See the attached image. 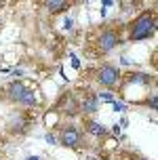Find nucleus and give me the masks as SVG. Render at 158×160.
<instances>
[{"label":"nucleus","mask_w":158,"mask_h":160,"mask_svg":"<svg viewBox=\"0 0 158 160\" xmlns=\"http://www.w3.org/2000/svg\"><path fill=\"white\" fill-rule=\"evenodd\" d=\"M28 160H38V158H28Z\"/></svg>","instance_id":"obj_16"},{"label":"nucleus","mask_w":158,"mask_h":160,"mask_svg":"<svg viewBox=\"0 0 158 160\" xmlns=\"http://www.w3.org/2000/svg\"><path fill=\"white\" fill-rule=\"evenodd\" d=\"M47 141H48V143H57V139L53 135H47Z\"/></svg>","instance_id":"obj_14"},{"label":"nucleus","mask_w":158,"mask_h":160,"mask_svg":"<svg viewBox=\"0 0 158 160\" xmlns=\"http://www.w3.org/2000/svg\"><path fill=\"white\" fill-rule=\"evenodd\" d=\"M63 28H65V30H70V28H72V19H65V23H63Z\"/></svg>","instance_id":"obj_13"},{"label":"nucleus","mask_w":158,"mask_h":160,"mask_svg":"<svg viewBox=\"0 0 158 160\" xmlns=\"http://www.w3.org/2000/svg\"><path fill=\"white\" fill-rule=\"evenodd\" d=\"M156 11H143L141 15H137L133 19L131 32H129V40L131 42H139V40H150L156 34Z\"/></svg>","instance_id":"obj_2"},{"label":"nucleus","mask_w":158,"mask_h":160,"mask_svg":"<svg viewBox=\"0 0 158 160\" xmlns=\"http://www.w3.org/2000/svg\"><path fill=\"white\" fill-rule=\"evenodd\" d=\"M101 2H103V7H110L112 4V0H101Z\"/></svg>","instance_id":"obj_15"},{"label":"nucleus","mask_w":158,"mask_h":160,"mask_svg":"<svg viewBox=\"0 0 158 160\" xmlns=\"http://www.w3.org/2000/svg\"><path fill=\"white\" fill-rule=\"evenodd\" d=\"M78 110L82 114H87V116H93V114L99 110V99H97V95H93V93L84 95L78 101Z\"/></svg>","instance_id":"obj_6"},{"label":"nucleus","mask_w":158,"mask_h":160,"mask_svg":"<svg viewBox=\"0 0 158 160\" xmlns=\"http://www.w3.org/2000/svg\"><path fill=\"white\" fill-rule=\"evenodd\" d=\"M84 131H87L89 135H93V137H105L108 135V128L103 127L101 122H97V120H87V124H84Z\"/></svg>","instance_id":"obj_8"},{"label":"nucleus","mask_w":158,"mask_h":160,"mask_svg":"<svg viewBox=\"0 0 158 160\" xmlns=\"http://www.w3.org/2000/svg\"><path fill=\"white\" fill-rule=\"evenodd\" d=\"M120 42V30L114 25H103L101 30H97L93 38H91V48H89V57H101L110 53L118 47Z\"/></svg>","instance_id":"obj_1"},{"label":"nucleus","mask_w":158,"mask_h":160,"mask_svg":"<svg viewBox=\"0 0 158 160\" xmlns=\"http://www.w3.org/2000/svg\"><path fill=\"white\" fill-rule=\"evenodd\" d=\"M59 143L65 145V148H80L82 143V131L78 127H74V124H65L61 128V133H59Z\"/></svg>","instance_id":"obj_4"},{"label":"nucleus","mask_w":158,"mask_h":160,"mask_svg":"<svg viewBox=\"0 0 158 160\" xmlns=\"http://www.w3.org/2000/svg\"><path fill=\"white\" fill-rule=\"evenodd\" d=\"M72 65H74L76 70H78V68H80V59H78V57H72Z\"/></svg>","instance_id":"obj_12"},{"label":"nucleus","mask_w":158,"mask_h":160,"mask_svg":"<svg viewBox=\"0 0 158 160\" xmlns=\"http://www.w3.org/2000/svg\"><path fill=\"white\" fill-rule=\"evenodd\" d=\"M40 2H42V7L47 8L51 15H59V13L68 11L74 4V0H40Z\"/></svg>","instance_id":"obj_7"},{"label":"nucleus","mask_w":158,"mask_h":160,"mask_svg":"<svg viewBox=\"0 0 158 160\" xmlns=\"http://www.w3.org/2000/svg\"><path fill=\"white\" fill-rule=\"evenodd\" d=\"M25 88L28 87H25L23 82H11V84H7V88H4V95H7V99L11 103H21Z\"/></svg>","instance_id":"obj_5"},{"label":"nucleus","mask_w":158,"mask_h":160,"mask_svg":"<svg viewBox=\"0 0 158 160\" xmlns=\"http://www.w3.org/2000/svg\"><path fill=\"white\" fill-rule=\"evenodd\" d=\"M13 122H15V124H13V131H15V133H23L25 131V127H28V124H30V120L25 118V116H17L15 120H13Z\"/></svg>","instance_id":"obj_10"},{"label":"nucleus","mask_w":158,"mask_h":160,"mask_svg":"<svg viewBox=\"0 0 158 160\" xmlns=\"http://www.w3.org/2000/svg\"><path fill=\"white\" fill-rule=\"evenodd\" d=\"M112 105H114V112H122V110H125V105H122V103H116V101H114Z\"/></svg>","instance_id":"obj_11"},{"label":"nucleus","mask_w":158,"mask_h":160,"mask_svg":"<svg viewBox=\"0 0 158 160\" xmlns=\"http://www.w3.org/2000/svg\"><path fill=\"white\" fill-rule=\"evenodd\" d=\"M21 105H25V108H34V105H36V91H34V88H25Z\"/></svg>","instance_id":"obj_9"},{"label":"nucleus","mask_w":158,"mask_h":160,"mask_svg":"<svg viewBox=\"0 0 158 160\" xmlns=\"http://www.w3.org/2000/svg\"><path fill=\"white\" fill-rule=\"evenodd\" d=\"M120 70L116 68V65H112V63H103V65H99L97 68V82L101 84V87H108V88H112V87H116L120 82Z\"/></svg>","instance_id":"obj_3"}]
</instances>
